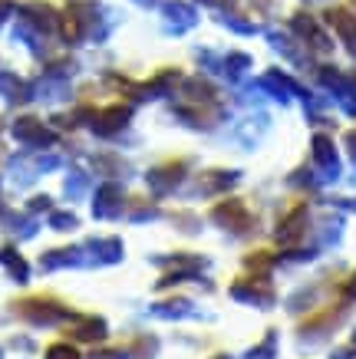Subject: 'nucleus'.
<instances>
[{"instance_id": "obj_1", "label": "nucleus", "mask_w": 356, "mask_h": 359, "mask_svg": "<svg viewBox=\"0 0 356 359\" xmlns=\"http://www.w3.org/2000/svg\"><path fill=\"white\" fill-rule=\"evenodd\" d=\"M13 313L20 316L23 323H30V327H56V323H63V320H70V316H73L66 306L56 304V300H40V297L17 300Z\"/></svg>"}, {"instance_id": "obj_2", "label": "nucleus", "mask_w": 356, "mask_h": 359, "mask_svg": "<svg viewBox=\"0 0 356 359\" xmlns=\"http://www.w3.org/2000/svg\"><path fill=\"white\" fill-rule=\"evenodd\" d=\"M231 297L237 304H248V306H270L274 304V290L264 277H244V280L231 283Z\"/></svg>"}, {"instance_id": "obj_3", "label": "nucleus", "mask_w": 356, "mask_h": 359, "mask_svg": "<svg viewBox=\"0 0 356 359\" xmlns=\"http://www.w3.org/2000/svg\"><path fill=\"white\" fill-rule=\"evenodd\" d=\"M211 221L215 224H221L225 231H231V234H248L251 231V215H248V208L241 205L237 198H231V201H221V205L211 211Z\"/></svg>"}, {"instance_id": "obj_4", "label": "nucleus", "mask_w": 356, "mask_h": 359, "mask_svg": "<svg viewBox=\"0 0 356 359\" xmlns=\"http://www.w3.org/2000/svg\"><path fill=\"white\" fill-rule=\"evenodd\" d=\"M11 132H13V139H17V142L33 145V149H46V145L53 142V132L46 129L37 116H20V119H13Z\"/></svg>"}, {"instance_id": "obj_5", "label": "nucleus", "mask_w": 356, "mask_h": 359, "mask_svg": "<svg viewBox=\"0 0 356 359\" xmlns=\"http://www.w3.org/2000/svg\"><path fill=\"white\" fill-rule=\"evenodd\" d=\"M313 162L320 168V182H334L336 175H340V158H336L334 142L327 139V135L313 139Z\"/></svg>"}, {"instance_id": "obj_6", "label": "nucleus", "mask_w": 356, "mask_h": 359, "mask_svg": "<svg viewBox=\"0 0 356 359\" xmlns=\"http://www.w3.org/2000/svg\"><path fill=\"white\" fill-rule=\"evenodd\" d=\"M89 264L86 257V248H56V250H46L40 257V267L44 271H60V267H83Z\"/></svg>"}, {"instance_id": "obj_7", "label": "nucleus", "mask_w": 356, "mask_h": 359, "mask_svg": "<svg viewBox=\"0 0 356 359\" xmlns=\"http://www.w3.org/2000/svg\"><path fill=\"white\" fill-rule=\"evenodd\" d=\"M182 175H185V165L182 162H169V165H162V168H152V172H149V185H152V191L165 195V191H172V188L182 182Z\"/></svg>"}, {"instance_id": "obj_8", "label": "nucleus", "mask_w": 356, "mask_h": 359, "mask_svg": "<svg viewBox=\"0 0 356 359\" xmlns=\"http://www.w3.org/2000/svg\"><path fill=\"white\" fill-rule=\"evenodd\" d=\"M327 20L336 27V33H340V40L346 43V50L356 56V17L350 11H343V7H336V11L327 13Z\"/></svg>"}, {"instance_id": "obj_9", "label": "nucleus", "mask_w": 356, "mask_h": 359, "mask_svg": "<svg viewBox=\"0 0 356 359\" xmlns=\"http://www.w3.org/2000/svg\"><path fill=\"white\" fill-rule=\"evenodd\" d=\"M126 122H129V109H126V106H109V109H103L96 116L93 129H96L99 135H116Z\"/></svg>"}, {"instance_id": "obj_10", "label": "nucleus", "mask_w": 356, "mask_h": 359, "mask_svg": "<svg viewBox=\"0 0 356 359\" xmlns=\"http://www.w3.org/2000/svg\"><path fill=\"white\" fill-rule=\"evenodd\" d=\"M294 30L301 33L303 40H307V43H313L317 46V50H330V40H327L324 36V30H320V27H317V23H313V17L310 13H297V17H294V23H291Z\"/></svg>"}, {"instance_id": "obj_11", "label": "nucleus", "mask_w": 356, "mask_h": 359, "mask_svg": "<svg viewBox=\"0 0 356 359\" xmlns=\"http://www.w3.org/2000/svg\"><path fill=\"white\" fill-rule=\"evenodd\" d=\"M303 231H307V208H294L291 215L281 221V228H277V241L281 244H294Z\"/></svg>"}, {"instance_id": "obj_12", "label": "nucleus", "mask_w": 356, "mask_h": 359, "mask_svg": "<svg viewBox=\"0 0 356 359\" xmlns=\"http://www.w3.org/2000/svg\"><path fill=\"white\" fill-rule=\"evenodd\" d=\"M73 323H76V330H70L73 339L93 343V339L106 337V320H99V316H73Z\"/></svg>"}, {"instance_id": "obj_13", "label": "nucleus", "mask_w": 356, "mask_h": 359, "mask_svg": "<svg viewBox=\"0 0 356 359\" xmlns=\"http://www.w3.org/2000/svg\"><path fill=\"white\" fill-rule=\"evenodd\" d=\"M0 267L11 273V280H17V283H27V280H30V267H27V261L20 257V250L0 248Z\"/></svg>"}, {"instance_id": "obj_14", "label": "nucleus", "mask_w": 356, "mask_h": 359, "mask_svg": "<svg viewBox=\"0 0 356 359\" xmlns=\"http://www.w3.org/2000/svg\"><path fill=\"white\" fill-rule=\"evenodd\" d=\"M119 208H122V188H119V185L99 188V195H96V218H116Z\"/></svg>"}, {"instance_id": "obj_15", "label": "nucleus", "mask_w": 356, "mask_h": 359, "mask_svg": "<svg viewBox=\"0 0 356 359\" xmlns=\"http://www.w3.org/2000/svg\"><path fill=\"white\" fill-rule=\"evenodd\" d=\"M152 316H162V320H185V316H198L192 300H165V304L152 306Z\"/></svg>"}, {"instance_id": "obj_16", "label": "nucleus", "mask_w": 356, "mask_h": 359, "mask_svg": "<svg viewBox=\"0 0 356 359\" xmlns=\"http://www.w3.org/2000/svg\"><path fill=\"white\" fill-rule=\"evenodd\" d=\"M37 353V343L30 337H11L0 343V359H30Z\"/></svg>"}, {"instance_id": "obj_17", "label": "nucleus", "mask_w": 356, "mask_h": 359, "mask_svg": "<svg viewBox=\"0 0 356 359\" xmlns=\"http://www.w3.org/2000/svg\"><path fill=\"white\" fill-rule=\"evenodd\" d=\"M162 13H165V20L172 23V30H178V33L195 27V11L188 4H165Z\"/></svg>"}, {"instance_id": "obj_18", "label": "nucleus", "mask_w": 356, "mask_h": 359, "mask_svg": "<svg viewBox=\"0 0 356 359\" xmlns=\"http://www.w3.org/2000/svg\"><path fill=\"white\" fill-rule=\"evenodd\" d=\"M0 96L7 99V102H23V99H30V89L23 86L20 76H13V73H0Z\"/></svg>"}, {"instance_id": "obj_19", "label": "nucleus", "mask_w": 356, "mask_h": 359, "mask_svg": "<svg viewBox=\"0 0 356 359\" xmlns=\"http://www.w3.org/2000/svg\"><path fill=\"white\" fill-rule=\"evenodd\" d=\"M237 182V175L235 172H208V175H202V182H198V191L202 195H211V191H221V188H231Z\"/></svg>"}, {"instance_id": "obj_20", "label": "nucleus", "mask_w": 356, "mask_h": 359, "mask_svg": "<svg viewBox=\"0 0 356 359\" xmlns=\"http://www.w3.org/2000/svg\"><path fill=\"white\" fill-rule=\"evenodd\" d=\"M7 231H11L13 238L27 241V238H33V234H37V221H33V218H20V215H7Z\"/></svg>"}, {"instance_id": "obj_21", "label": "nucleus", "mask_w": 356, "mask_h": 359, "mask_svg": "<svg viewBox=\"0 0 356 359\" xmlns=\"http://www.w3.org/2000/svg\"><path fill=\"white\" fill-rule=\"evenodd\" d=\"M274 356H277V333H268L264 343L248 353V359H274Z\"/></svg>"}, {"instance_id": "obj_22", "label": "nucleus", "mask_w": 356, "mask_h": 359, "mask_svg": "<svg viewBox=\"0 0 356 359\" xmlns=\"http://www.w3.org/2000/svg\"><path fill=\"white\" fill-rule=\"evenodd\" d=\"M44 359H79V353L73 349V343H53Z\"/></svg>"}, {"instance_id": "obj_23", "label": "nucleus", "mask_w": 356, "mask_h": 359, "mask_svg": "<svg viewBox=\"0 0 356 359\" xmlns=\"http://www.w3.org/2000/svg\"><path fill=\"white\" fill-rule=\"evenodd\" d=\"M50 228L53 231H73L76 228V215H70V211H56V215H50Z\"/></svg>"}, {"instance_id": "obj_24", "label": "nucleus", "mask_w": 356, "mask_h": 359, "mask_svg": "<svg viewBox=\"0 0 356 359\" xmlns=\"http://www.w3.org/2000/svg\"><path fill=\"white\" fill-rule=\"evenodd\" d=\"M248 66H251V56L248 53H231V56H228V73H231V76H241Z\"/></svg>"}, {"instance_id": "obj_25", "label": "nucleus", "mask_w": 356, "mask_h": 359, "mask_svg": "<svg viewBox=\"0 0 356 359\" xmlns=\"http://www.w3.org/2000/svg\"><path fill=\"white\" fill-rule=\"evenodd\" d=\"M83 188H86V175L83 172H73L70 178H66V195L70 198H79L83 195Z\"/></svg>"}, {"instance_id": "obj_26", "label": "nucleus", "mask_w": 356, "mask_h": 359, "mask_svg": "<svg viewBox=\"0 0 356 359\" xmlns=\"http://www.w3.org/2000/svg\"><path fill=\"white\" fill-rule=\"evenodd\" d=\"M89 359H129L126 353H119V349H103V353H93Z\"/></svg>"}, {"instance_id": "obj_27", "label": "nucleus", "mask_w": 356, "mask_h": 359, "mask_svg": "<svg viewBox=\"0 0 356 359\" xmlns=\"http://www.w3.org/2000/svg\"><path fill=\"white\" fill-rule=\"evenodd\" d=\"M30 211H50V198H46V195H37L30 201Z\"/></svg>"}, {"instance_id": "obj_28", "label": "nucleus", "mask_w": 356, "mask_h": 359, "mask_svg": "<svg viewBox=\"0 0 356 359\" xmlns=\"http://www.w3.org/2000/svg\"><path fill=\"white\" fill-rule=\"evenodd\" d=\"M11 11H13V4H11V0H0V23L7 20V17H11Z\"/></svg>"}, {"instance_id": "obj_29", "label": "nucleus", "mask_w": 356, "mask_h": 359, "mask_svg": "<svg viewBox=\"0 0 356 359\" xmlns=\"http://www.w3.org/2000/svg\"><path fill=\"white\" fill-rule=\"evenodd\" d=\"M343 294L350 297V300H353V297H356V273H353V280H350V283H346V287H343Z\"/></svg>"}, {"instance_id": "obj_30", "label": "nucleus", "mask_w": 356, "mask_h": 359, "mask_svg": "<svg viewBox=\"0 0 356 359\" xmlns=\"http://www.w3.org/2000/svg\"><path fill=\"white\" fill-rule=\"evenodd\" d=\"M346 145H350V152H353V158H356V132H350V135H346Z\"/></svg>"}, {"instance_id": "obj_31", "label": "nucleus", "mask_w": 356, "mask_h": 359, "mask_svg": "<svg viewBox=\"0 0 356 359\" xmlns=\"http://www.w3.org/2000/svg\"><path fill=\"white\" fill-rule=\"evenodd\" d=\"M215 359H228V356H215Z\"/></svg>"}]
</instances>
